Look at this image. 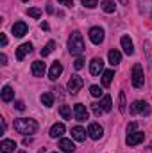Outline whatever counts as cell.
<instances>
[{"label":"cell","instance_id":"cell-1","mask_svg":"<svg viewBox=\"0 0 152 153\" xmlns=\"http://www.w3.org/2000/svg\"><path fill=\"white\" fill-rule=\"evenodd\" d=\"M14 130L18 134H23V135L36 134L38 132V123L31 117H18V119H14Z\"/></svg>","mask_w":152,"mask_h":153},{"label":"cell","instance_id":"cell-2","mask_svg":"<svg viewBox=\"0 0 152 153\" xmlns=\"http://www.w3.org/2000/svg\"><path fill=\"white\" fill-rule=\"evenodd\" d=\"M68 50L72 55H81L84 52V41H82V36L79 32H74L70 39H68Z\"/></svg>","mask_w":152,"mask_h":153},{"label":"cell","instance_id":"cell-3","mask_svg":"<svg viewBox=\"0 0 152 153\" xmlns=\"http://www.w3.org/2000/svg\"><path fill=\"white\" fill-rule=\"evenodd\" d=\"M143 84H145L143 68H141V64H134V66H132V87H134V89H141Z\"/></svg>","mask_w":152,"mask_h":153},{"label":"cell","instance_id":"cell-4","mask_svg":"<svg viewBox=\"0 0 152 153\" xmlns=\"http://www.w3.org/2000/svg\"><path fill=\"white\" fill-rule=\"evenodd\" d=\"M131 112L132 114H143V116H149L150 114V107L147 102H141V100H136L132 105H131Z\"/></svg>","mask_w":152,"mask_h":153},{"label":"cell","instance_id":"cell-5","mask_svg":"<svg viewBox=\"0 0 152 153\" xmlns=\"http://www.w3.org/2000/svg\"><path fill=\"white\" fill-rule=\"evenodd\" d=\"M82 84H84V80L79 75H72V78L68 80V93H70V94H77V93L81 91Z\"/></svg>","mask_w":152,"mask_h":153},{"label":"cell","instance_id":"cell-6","mask_svg":"<svg viewBox=\"0 0 152 153\" xmlns=\"http://www.w3.org/2000/svg\"><path fill=\"white\" fill-rule=\"evenodd\" d=\"M143 139H145V134L143 132H140V130H134V132H131V134H127V146H136V144H140V143H143Z\"/></svg>","mask_w":152,"mask_h":153},{"label":"cell","instance_id":"cell-7","mask_svg":"<svg viewBox=\"0 0 152 153\" xmlns=\"http://www.w3.org/2000/svg\"><path fill=\"white\" fill-rule=\"evenodd\" d=\"M88 134H90L91 139L99 141V139L102 137V134H104V128H102L99 123H90V126H88Z\"/></svg>","mask_w":152,"mask_h":153},{"label":"cell","instance_id":"cell-8","mask_svg":"<svg viewBox=\"0 0 152 153\" xmlns=\"http://www.w3.org/2000/svg\"><path fill=\"white\" fill-rule=\"evenodd\" d=\"M90 39H91L93 45H100V43L104 41V30H102L100 27H93V29H90Z\"/></svg>","mask_w":152,"mask_h":153},{"label":"cell","instance_id":"cell-9","mask_svg":"<svg viewBox=\"0 0 152 153\" xmlns=\"http://www.w3.org/2000/svg\"><path fill=\"white\" fill-rule=\"evenodd\" d=\"M31 52H32V45H31V43H23V45H20V46L16 48V59H18V61H23L25 55L31 53Z\"/></svg>","mask_w":152,"mask_h":153},{"label":"cell","instance_id":"cell-10","mask_svg":"<svg viewBox=\"0 0 152 153\" xmlns=\"http://www.w3.org/2000/svg\"><path fill=\"white\" fill-rule=\"evenodd\" d=\"M74 114H75V119L77 121H86L88 119V111L82 103H75L74 105Z\"/></svg>","mask_w":152,"mask_h":153},{"label":"cell","instance_id":"cell-11","mask_svg":"<svg viewBox=\"0 0 152 153\" xmlns=\"http://www.w3.org/2000/svg\"><path fill=\"white\" fill-rule=\"evenodd\" d=\"M27 30H29V27H27V23H23V22H16V23L13 25V34H14L16 38H23V36L27 34Z\"/></svg>","mask_w":152,"mask_h":153},{"label":"cell","instance_id":"cell-12","mask_svg":"<svg viewBox=\"0 0 152 153\" xmlns=\"http://www.w3.org/2000/svg\"><path fill=\"white\" fill-rule=\"evenodd\" d=\"M102 68H104V61L102 59H99V57L91 59V62H90V73L91 75H99L102 71Z\"/></svg>","mask_w":152,"mask_h":153},{"label":"cell","instance_id":"cell-13","mask_svg":"<svg viewBox=\"0 0 152 153\" xmlns=\"http://www.w3.org/2000/svg\"><path fill=\"white\" fill-rule=\"evenodd\" d=\"M61 73H63V64H61L59 61H56V62L52 64L50 71H48V78H50V80H57Z\"/></svg>","mask_w":152,"mask_h":153},{"label":"cell","instance_id":"cell-14","mask_svg":"<svg viewBox=\"0 0 152 153\" xmlns=\"http://www.w3.org/2000/svg\"><path fill=\"white\" fill-rule=\"evenodd\" d=\"M120 43H122V48H123V52H125L127 55H132V53H134V45H132V41H131L129 36H122Z\"/></svg>","mask_w":152,"mask_h":153},{"label":"cell","instance_id":"cell-15","mask_svg":"<svg viewBox=\"0 0 152 153\" xmlns=\"http://www.w3.org/2000/svg\"><path fill=\"white\" fill-rule=\"evenodd\" d=\"M45 71H47V66H45L43 61H34L32 62V75L34 76H43Z\"/></svg>","mask_w":152,"mask_h":153},{"label":"cell","instance_id":"cell-16","mask_svg":"<svg viewBox=\"0 0 152 153\" xmlns=\"http://www.w3.org/2000/svg\"><path fill=\"white\" fill-rule=\"evenodd\" d=\"M72 137L79 141V143H82V141H86V130L82 128V126H74L72 128Z\"/></svg>","mask_w":152,"mask_h":153},{"label":"cell","instance_id":"cell-17","mask_svg":"<svg viewBox=\"0 0 152 153\" xmlns=\"http://www.w3.org/2000/svg\"><path fill=\"white\" fill-rule=\"evenodd\" d=\"M14 148H16V143L11 141V139H4V141L0 143V150H2V153H11V152H14Z\"/></svg>","mask_w":152,"mask_h":153},{"label":"cell","instance_id":"cell-18","mask_svg":"<svg viewBox=\"0 0 152 153\" xmlns=\"http://www.w3.org/2000/svg\"><path fill=\"white\" fill-rule=\"evenodd\" d=\"M138 11L141 14H149L152 11V0H138Z\"/></svg>","mask_w":152,"mask_h":153},{"label":"cell","instance_id":"cell-19","mask_svg":"<svg viewBox=\"0 0 152 153\" xmlns=\"http://www.w3.org/2000/svg\"><path fill=\"white\" fill-rule=\"evenodd\" d=\"M59 148H61V150H63L65 153L75 152V144H74L70 139H61V141H59Z\"/></svg>","mask_w":152,"mask_h":153},{"label":"cell","instance_id":"cell-20","mask_svg":"<svg viewBox=\"0 0 152 153\" xmlns=\"http://www.w3.org/2000/svg\"><path fill=\"white\" fill-rule=\"evenodd\" d=\"M65 130H66V128H65L63 123H56V125L50 128V137H54V139H56V137H61V135L65 134Z\"/></svg>","mask_w":152,"mask_h":153},{"label":"cell","instance_id":"cell-21","mask_svg":"<svg viewBox=\"0 0 152 153\" xmlns=\"http://www.w3.org/2000/svg\"><path fill=\"white\" fill-rule=\"evenodd\" d=\"M108 57H109V64H113V66L120 64V61H122V53L118 50H109Z\"/></svg>","mask_w":152,"mask_h":153},{"label":"cell","instance_id":"cell-22","mask_svg":"<svg viewBox=\"0 0 152 153\" xmlns=\"http://www.w3.org/2000/svg\"><path fill=\"white\" fill-rule=\"evenodd\" d=\"M113 76H114L113 70L104 71V73H102V85H104V87H109V85H111V82H113Z\"/></svg>","mask_w":152,"mask_h":153},{"label":"cell","instance_id":"cell-23","mask_svg":"<svg viewBox=\"0 0 152 153\" xmlns=\"http://www.w3.org/2000/svg\"><path fill=\"white\" fill-rule=\"evenodd\" d=\"M13 98H14V91H13V87L5 85V87L2 89V100H4V102H11Z\"/></svg>","mask_w":152,"mask_h":153},{"label":"cell","instance_id":"cell-24","mask_svg":"<svg viewBox=\"0 0 152 153\" xmlns=\"http://www.w3.org/2000/svg\"><path fill=\"white\" fill-rule=\"evenodd\" d=\"M39 100H41V103H43L45 107H52V105H54V94H52V93H43Z\"/></svg>","mask_w":152,"mask_h":153},{"label":"cell","instance_id":"cell-25","mask_svg":"<svg viewBox=\"0 0 152 153\" xmlns=\"http://www.w3.org/2000/svg\"><path fill=\"white\" fill-rule=\"evenodd\" d=\"M100 107H102V111H104V112H109V111L113 109V102H111V96H109V94H106V96L102 98Z\"/></svg>","mask_w":152,"mask_h":153},{"label":"cell","instance_id":"cell-26","mask_svg":"<svg viewBox=\"0 0 152 153\" xmlns=\"http://www.w3.org/2000/svg\"><path fill=\"white\" fill-rule=\"evenodd\" d=\"M54 48H56V43H54V41H48V43L45 45V48H41V57L50 55V53L54 52Z\"/></svg>","mask_w":152,"mask_h":153},{"label":"cell","instance_id":"cell-27","mask_svg":"<svg viewBox=\"0 0 152 153\" xmlns=\"http://www.w3.org/2000/svg\"><path fill=\"white\" fill-rule=\"evenodd\" d=\"M100 7H102L106 13H114V7H116V4H114L113 0H102Z\"/></svg>","mask_w":152,"mask_h":153},{"label":"cell","instance_id":"cell-28","mask_svg":"<svg viewBox=\"0 0 152 153\" xmlns=\"http://www.w3.org/2000/svg\"><path fill=\"white\" fill-rule=\"evenodd\" d=\"M59 114L63 116V119H72V111L68 105H61L59 107Z\"/></svg>","mask_w":152,"mask_h":153},{"label":"cell","instance_id":"cell-29","mask_svg":"<svg viewBox=\"0 0 152 153\" xmlns=\"http://www.w3.org/2000/svg\"><path fill=\"white\" fill-rule=\"evenodd\" d=\"M27 14L31 18H39L41 16V11H39L38 7H31V9H27Z\"/></svg>","mask_w":152,"mask_h":153},{"label":"cell","instance_id":"cell-30","mask_svg":"<svg viewBox=\"0 0 152 153\" xmlns=\"http://www.w3.org/2000/svg\"><path fill=\"white\" fill-rule=\"evenodd\" d=\"M81 2H82V5H84V7L93 9V7H97V2H99V0H81Z\"/></svg>","mask_w":152,"mask_h":153},{"label":"cell","instance_id":"cell-31","mask_svg":"<svg viewBox=\"0 0 152 153\" xmlns=\"http://www.w3.org/2000/svg\"><path fill=\"white\" fill-rule=\"evenodd\" d=\"M90 93H91V96H95V98L102 94V91H100V87H99V85H91V87H90Z\"/></svg>","mask_w":152,"mask_h":153},{"label":"cell","instance_id":"cell-32","mask_svg":"<svg viewBox=\"0 0 152 153\" xmlns=\"http://www.w3.org/2000/svg\"><path fill=\"white\" fill-rule=\"evenodd\" d=\"M125 111H127V109H125V94L120 93V112L125 114Z\"/></svg>","mask_w":152,"mask_h":153},{"label":"cell","instance_id":"cell-33","mask_svg":"<svg viewBox=\"0 0 152 153\" xmlns=\"http://www.w3.org/2000/svg\"><path fill=\"white\" fill-rule=\"evenodd\" d=\"M100 103H91V109H93V114L95 116H100L104 111H102V107H99Z\"/></svg>","mask_w":152,"mask_h":153},{"label":"cell","instance_id":"cell-34","mask_svg":"<svg viewBox=\"0 0 152 153\" xmlns=\"http://www.w3.org/2000/svg\"><path fill=\"white\" fill-rule=\"evenodd\" d=\"M74 68H75V70H82V68H84V59L77 57V59H75V62H74Z\"/></svg>","mask_w":152,"mask_h":153},{"label":"cell","instance_id":"cell-35","mask_svg":"<svg viewBox=\"0 0 152 153\" xmlns=\"http://www.w3.org/2000/svg\"><path fill=\"white\" fill-rule=\"evenodd\" d=\"M61 5H65V7H72L74 5V0H57Z\"/></svg>","mask_w":152,"mask_h":153},{"label":"cell","instance_id":"cell-36","mask_svg":"<svg viewBox=\"0 0 152 153\" xmlns=\"http://www.w3.org/2000/svg\"><path fill=\"white\" fill-rule=\"evenodd\" d=\"M134 130H136V123L132 121V123L127 125V134H131V132H134Z\"/></svg>","mask_w":152,"mask_h":153},{"label":"cell","instance_id":"cell-37","mask_svg":"<svg viewBox=\"0 0 152 153\" xmlns=\"http://www.w3.org/2000/svg\"><path fill=\"white\" fill-rule=\"evenodd\" d=\"M0 45H2V46L7 45V38H5V34H0Z\"/></svg>","mask_w":152,"mask_h":153},{"label":"cell","instance_id":"cell-38","mask_svg":"<svg viewBox=\"0 0 152 153\" xmlns=\"http://www.w3.org/2000/svg\"><path fill=\"white\" fill-rule=\"evenodd\" d=\"M14 107H16L18 111H23V109H25V105H23V102H16V103H14Z\"/></svg>","mask_w":152,"mask_h":153},{"label":"cell","instance_id":"cell-39","mask_svg":"<svg viewBox=\"0 0 152 153\" xmlns=\"http://www.w3.org/2000/svg\"><path fill=\"white\" fill-rule=\"evenodd\" d=\"M48 29H50V27H48V23H47V22H43V23H41V30H48Z\"/></svg>","mask_w":152,"mask_h":153},{"label":"cell","instance_id":"cell-40","mask_svg":"<svg viewBox=\"0 0 152 153\" xmlns=\"http://www.w3.org/2000/svg\"><path fill=\"white\" fill-rule=\"evenodd\" d=\"M0 61H2V64H5V61H7V57H5V55L2 53V55H0Z\"/></svg>","mask_w":152,"mask_h":153},{"label":"cell","instance_id":"cell-41","mask_svg":"<svg viewBox=\"0 0 152 153\" xmlns=\"http://www.w3.org/2000/svg\"><path fill=\"white\" fill-rule=\"evenodd\" d=\"M150 70H152V59H150Z\"/></svg>","mask_w":152,"mask_h":153},{"label":"cell","instance_id":"cell-42","mask_svg":"<svg viewBox=\"0 0 152 153\" xmlns=\"http://www.w3.org/2000/svg\"><path fill=\"white\" fill-rule=\"evenodd\" d=\"M20 153H27V152H20Z\"/></svg>","mask_w":152,"mask_h":153},{"label":"cell","instance_id":"cell-43","mask_svg":"<svg viewBox=\"0 0 152 153\" xmlns=\"http://www.w3.org/2000/svg\"><path fill=\"white\" fill-rule=\"evenodd\" d=\"M23 2H27V0H23Z\"/></svg>","mask_w":152,"mask_h":153},{"label":"cell","instance_id":"cell-44","mask_svg":"<svg viewBox=\"0 0 152 153\" xmlns=\"http://www.w3.org/2000/svg\"><path fill=\"white\" fill-rule=\"evenodd\" d=\"M150 148H152V144H150Z\"/></svg>","mask_w":152,"mask_h":153}]
</instances>
